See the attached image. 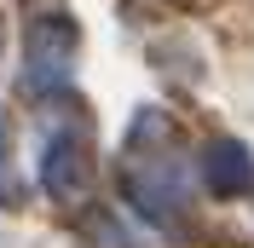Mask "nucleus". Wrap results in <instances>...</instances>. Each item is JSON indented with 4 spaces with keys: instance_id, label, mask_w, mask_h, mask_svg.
Returning a JSON list of instances; mask_svg holds the SVG:
<instances>
[{
    "instance_id": "f257e3e1",
    "label": "nucleus",
    "mask_w": 254,
    "mask_h": 248,
    "mask_svg": "<svg viewBox=\"0 0 254 248\" xmlns=\"http://www.w3.org/2000/svg\"><path fill=\"white\" fill-rule=\"evenodd\" d=\"M69 52H75V23H69V12H58V6H47V12L29 17V41H23V81H29L35 93H52V87H64L69 81Z\"/></svg>"
},
{
    "instance_id": "f03ea898",
    "label": "nucleus",
    "mask_w": 254,
    "mask_h": 248,
    "mask_svg": "<svg viewBox=\"0 0 254 248\" xmlns=\"http://www.w3.org/2000/svg\"><path fill=\"white\" fill-rule=\"evenodd\" d=\"M87 173H93V156H87V133L69 127V133H52L47 139V162H41V179H47L52 196H75L87 190Z\"/></svg>"
},
{
    "instance_id": "7ed1b4c3",
    "label": "nucleus",
    "mask_w": 254,
    "mask_h": 248,
    "mask_svg": "<svg viewBox=\"0 0 254 248\" xmlns=\"http://www.w3.org/2000/svg\"><path fill=\"white\" fill-rule=\"evenodd\" d=\"M202 185L214 196H249L254 190V156L243 144H231V139L208 144L202 150Z\"/></svg>"
},
{
    "instance_id": "20e7f679",
    "label": "nucleus",
    "mask_w": 254,
    "mask_h": 248,
    "mask_svg": "<svg viewBox=\"0 0 254 248\" xmlns=\"http://www.w3.org/2000/svg\"><path fill=\"white\" fill-rule=\"evenodd\" d=\"M17 202V185H12V162H6V116H0V208Z\"/></svg>"
}]
</instances>
